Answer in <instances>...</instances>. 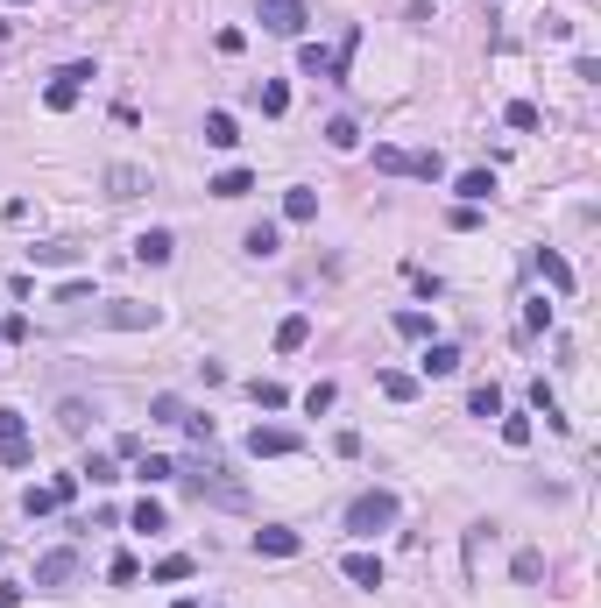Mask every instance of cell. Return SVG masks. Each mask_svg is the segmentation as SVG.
Wrapping results in <instances>:
<instances>
[{"mask_svg": "<svg viewBox=\"0 0 601 608\" xmlns=\"http://www.w3.org/2000/svg\"><path fill=\"white\" fill-rule=\"evenodd\" d=\"M389 325H396L404 340H432V318H425V312H396V318H389Z\"/></svg>", "mask_w": 601, "mask_h": 608, "instance_id": "cell-31", "label": "cell"}, {"mask_svg": "<svg viewBox=\"0 0 601 608\" xmlns=\"http://www.w3.org/2000/svg\"><path fill=\"white\" fill-rule=\"evenodd\" d=\"M389 524H396V496L389 488H361L354 503H347V530L354 538H383Z\"/></svg>", "mask_w": 601, "mask_h": 608, "instance_id": "cell-3", "label": "cell"}, {"mask_svg": "<svg viewBox=\"0 0 601 608\" xmlns=\"http://www.w3.org/2000/svg\"><path fill=\"white\" fill-rule=\"evenodd\" d=\"M170 255H177V234H170V227H149V234H135V262L163 269Z\"/></svg>", "mask_w": 601, "mask_h": 608, "instance_id": "cell-10", "label": "cell"}, {"mask_svg": "<svg viewBox=\"0 0 601 608\" xmlns=\"http://www.w3.org/2000/svg\"><path fill=\"white\" fill-rule=\"evenodd\" d=\"M22 509H28V517H50V509H64V503H57V488L43 481V488H28V496H22Z\"/></svg>", "mask_w": 601, "mask_h": 608, "instance_id": "cell-32", "label": "cell"}, {"mask_svg": "<svg viewBox=\"0 0 601 608\" xmlns=\"http://www.w3.org/2000/svg\"><path fill=\"white\" fill-rule=\"evenodd\" d=\"M545 325H552V304H545V297H531V304H523V333H545Z\"/></svg>", "mask_w": 601, "mask_h": 608, "instance_id": "cell-38", "label": "cell"}, {"mask_svg": "<svg viewBox=\"0 0 601 608\" xmlns=\"http://www.w3.org/2000/svg\"><path fill=\"white\" fill-rule=\"evenodd\" d=\"M538 573H545V559H538V552H517V581L531 587V581H538Z\"/></svg>", "mask_w": 601, "mask_h": 608, "instance_id": "cell-42", "label": "cell"}, {"mask_svg": "<svg viewBox=\"0 0 601 608\" xmlns=\"http://www.w3.org/2000/svg\"><path fill=\"white\" fill-rule=\"evenodd\" d=\"M71 581H79V552H71V545H57V552L36 559V587H43V594H64Z\"/></svg>", "mask_w": 601, "mask_h": 608, "instance_id": "cell-6", "label": "cell"}, {"mask_svg": "<svg viewBox=\"0 0 601 608\" xmlns=\"http://www.w3.org/2000/svg\"><path fill=\"white\" fill-rule=\"evenodd\" d=\"M283 219H298V227H304V219H319V191H311V185H290V198H283Z\"/></svg>", "mask_w": 601, "mask_h": 608, "instance_id": "cell-20", "label": "cell"}, {"mask_svg": "<svg viewBox=\"0 0 601 608\" xmlns=\"http://www.w3.org/2000/svg\"><path fill=\"white\" fill-rule=\"evenodd\" d=\"M177 481L192 488L198 503H219V509H248V488H241L234 475H227V467H219L213 453H198V460H185V467H177Z\"/></svg>", "mask_w": 601, "mask_h": 608, "instance_id": "cell-1", "label": "cell"}, {"mask_svg": "<svg viewBox=\"0 0 601 608\" xmlns=\"http://www.w3.org/2000/svg\"><path fill=\"white\" fill-rule=\"evenodd\" d=\"M248 397L262 403V411H283V403H290V389H283V382H255V389H248Z\"/></svg>", "mask_w": 601, "mask_h": 608, "instance_id": "cell-34", "label": "cell"}, {"mask_svg": "<svg viewBox=\"0 0 601 608\" xmlns=\"http://www.w3.org/2000/svg\"><path fill=\"white\" fill-rule=\"evenodd\" d=\"M241 248H248V255H255V262H269L276 248H283V234H276L269 219H255V227H248V234H241Z\"/></svg>", "mask_w": 601, "mask_h": 608, "instance_id": "cell-14", "label": "cell"}, {"mask_svg": "<svg viewBox=\"0 0 601 608\" xmlns=\"http://www.w3.org/2000/svg\"><path fill=\"white\" fill-rule=\"evenodd\" d=\"M28 262H43V269H64V262H79V248H64V240H50V248H28Z\"/></svg>", "mask_w": 601, "mask_h": 608, "instance_id": "cell-30", "label": "cell"}, {"mask_svg": "<svg viewBox=\"0 0 601 608\" xmlns=\"http://www.w3.org/2000/svg\"><path fill=\"white\" fill-rule=\"evenodd\" d=\"M128 524H135V530H163V503H149V496H142V503L128 509Z\"/></svg>", "mask_w": 601, "mask_h": 608, "instance_id": "cell-33", "label": "cell"}, {"mask_svg": "<svg viewBox=\"0 0 601 608\" xmlns=\"http://www.w3.org/2000/svg\"><path fill=\"white\" fill-rule=\"evenodd\" d=\"M107 581H113V587H128V581H142V566H135V559H128V552H121V559H113V566H107Z\"/></svg>", "mask_w": 601, "mask_h": 608, "instance_id": "cell-40", "label": "cell"}, {"mask_svg": "<svg viewBox=\"0 0 601 608\" xmlns=\"http://www.w3.org/2000/svg\"><path fill=\"white\" fill-rule=\"evenodd\" d=\"M383 397L410 403V397H417V375H404V368H383Z\"/></svg>", "mask_w": 601, "mask_h": 608, "instance_id": "cell-29", "label": "cell"}, {"mask_svg": "<svg viewBox=\"0 0 601 608\" xmlns=\"http://www.w3.org/2000/svg\"><path fill=\"white\" fill-rule=\"evenodd\" d=\"M92 418H100V411H92L85 397H64V403H57V424H64V432H92Z\"/></svg>", "mask_w": 601, "mask_h": 608, "instance_id": "cell-18", "label": "cell"}, {"mask_svg": "<svg viewBox=\"0 0 601 608\" xmlns=\"http://www.w3.org/2000/svg\"><path fill=\"white\" fill-rule=\"evenodd\" d=\"M79 481H92V488H113V481H121V467H113L107 453H92V460L79 467Z\"/></svg>", "mask_w": 601, "mask_h": 608, "instance_id": "cell-25", "label": "cell"}, {"mask_svg": "<svg viewBox=\"0 0 601 608\" xmlns=\"http://www.w3.org/2000/svg\"><path fill=\"white\" fill-rule=\"evenodd\" d=\"M332 403H340V389H332V382H311V389H304V411H311V418H319V411H332Z\"/></svg>", "mask_w": 601, "mask_h": 608, "instance_id": "cell-35", "label": "cell"}, {"mask_svg": "<svg viewBox=\"0 0 601 608\" xmlns=\"http://www.w3.org/2000/svg\"><path fill=\"white\" fill-rule=\"evenodd\" d=\"M375 170H389V177H425V185L446 177L438 149H396V142H375Z\"/></svg>", "mask_w": 601, "mask_h": 608, "instance_id": "cell-2", "label": "cell"}, {"mask_svg": "<svg viewBox=\"0 0 601 608\" xmlns=\"http://www.w3.org/2000/svg\"><path fill=\"white\" fill-rule=\"evenodd\" d=\"M43 106H50V113H71V106H79V85H71L64 71H57V79H50V92H43Z\"/></svg>", "mask_w": 601, "mask_h": 608, "instance_id": "cell-26", "label": "cell"}, {"mask_svg": "<svg viewBox=\"0 0 601 608\" xmlns=\"http://www.w3.org/2000/svg\"><path fill=\"white\" fill-rule=\"evenodd\" d=\"M255 106H262V113H290V85H283V79H262V85H255Z\"/></svg>", "mask_w": 601, "mask_h": 608, "instance_id": "cell-24", "label": "cell"}, {"mask_svg": "<svg viewBox=\"0 0 601 608\" xmlns=\"http://www.w3.org/2000/svg\"><path fill=\"white\" fill-rule=\"evenodd\" d=\"M241 128H234V113H206V149H234Z\"/></svg>", "mask_w": 601, "mask_h": 608, "instance_id": "cell-21", "label": "cell"}, {"mask_svg": "<svg viewBox=\"0 0 601 608\" xmlns=\"http://www.w3.org/2000/svg\"><path fill=\"white\" fill-rule=\"evenodd\" d=\"M326 142H332V149H354V142H361V128L347 121V113H340V121H326Z\"/></svg>", "mask_w": 601, "mask_h": 608, "instance_id": "cell-36", "label": "cell"}, {"mask_svg": "<svg viewBox=\"0 0 601 608\" xmlns=\"http://www.w3.org/2000/svg\"><path fill=\"white\" fill-rule=\"evenodd\" d=\"M340 573H347L354 587H368V594H375V587H383V559H375V552H347V559H340Z\"/></svg>", "mask_w": 601, "mask_h": 608, "instance_id": "cell-13", "label": "cell"}, {"mask_svg": "<svg viewBox=\"0 0 601 608\" xmlns=\"http://www.w3.org/2000/svg\"><path fill=\"white\" fill-rule=\"evenodd\" d=\"M502 446H531V418H502Z\"/></svg>", "mask_w": 601, "mask_h": 608, "instance_id": "cell-39", "label": "cell"}, {"mask_svg": "<svg viewBox=\"0 0 601 608\" xmlns=\"http://www.w3.org/2000/svg\"><path fill=\"white\" fill-rule=\"evenodd\" d=\"M467 418H502V389H495V382H481V389H474V397H467Z\"/></svg>", "mask_w": 601, "mask_h": 608, "instance_id": "cell-23", "label": "cell"}, {"mask_svg": "<svg viewBox=\"0 0 601 608\" xmlns=\"http://www.w3.org/2000/svg\"><path fill=\"white\" fill-rule=\"evenodd\" d=\"M149 418H156V424H185L192 411H185V397H170V389H163V397H149Z\"/></svg>", "mask_w": 601, "mask_h": 608, "instance_id": "cell-27", "label": "cell"}, {"mask_svg": "<svg viewBox=\"0 0 601 608\" xmlns=\"http://www.w3.org/2000/svg\"><path fill=\"white\" fill-rule=\"evenodd\" d=\"M142 481H149V488H163V481H177V467H170L163 453H142V467H135Z\"/></svg>", "mask_w": 601, "mask_h": 608, "instance_id": "cell-28", "label": "cell"}, {"mask_svg": "<svg viewBox=\"0 0 601 608\" xmlns=\"http://www.w3.org/2000/svg\"><path fill=\"white\" fill-rule=\"evenodd\" d=\"M453 191H460V206H489V198H495V177H489V170H467Z\"/></svg>", "mask_w": 601, "mask_h": 608, "instance_id": "cell-17", "label": "cell"}, {"mask_svg": "<svg viewBox=\"0 0 601 608\" xmlns=\"http://www.w3.org/2000/svg\"><path fill=\"white\" fill-rule=\"evenodd\" d=\"M538 276H545V283H552V291H559V297H574V291H580L574 262H566L559 248H538Z\"/></svg>", "mask_w": 601, "mask_h": 608, "instance_id": "cell-8", "label": "cell"}, {"mask_svg": "<svg viewBox=\"0 0 601 608\" xmlns=\"http://www.w3.org/2000/svg\"><path fill=\"white\" fill-rule=\"evenodd\" d=\"M156 304H113V312H100V325H113V333H142V325H156Z\"/></svg>", "mask_w": 601, "mask_h": 608, "instance_id": "cell-12", "label": "cell"}, {"mask_svg": "<svg viewBox=\"0 0 601 608\" xmlns=\"http://www.w3.org/2000/svg\"><path fill=\"white\" fill-rule=\"evenodd\" d=\"M502 121H510L517 134H538V128H545V113H538L531 100H510V106H502Z\"/></svg>", "mask_w": 601, "mask_h": 608, "instance_id": "cell-22", "label": "cell"}, {"mask_svg": "<svg viewBox=\"0 0 601 608\" xmlns=\"http://www.w3.org/2000/svg\"><path fill=\"white\" fill-rule=\"evenodd\" d=\"M255 552H269V559H298V552H304V538H298V530H283V524H262V530H255Z\"/></svg>", "mask_w": 601, "mask_h": 608, "instance_id": "cell-11", "label": "cell"}, {"mask_svg": "<svg viewBox=\"0 0 601 608\" xmlns=\"http://www.w3.org/2000/svg\"><path fill=\"white\" fill-rule=\"evenodd\" d=\"M255 15H262V28H269V36H290V43L311 28V7H304V0H262Z\"/></svg>", "mask_w": 601, "mask_h": 608, "instance_id": "cell-5", "label": "cell"}, {"mask_svg": "<svg viewBox=\"0 0 601 608\" xmlns=\"http://www.w3.org/2000/svg\"><path fill=\"white\" fill-rule=\"evenodd\" d=\"M142 191H149L142 163H107V198H142Z\"/></svg>", "mask_w": 601, "mask_h": 608, "instance_id": "cell-9", "label": "cell"}, {"mask_svg": "<svg viewBox=\"0 0 601 608\" xmlns=\"http://www.w3.org/2000/svg\"><path fill=\"white\" fill-rule=\"evenodd\" d=\"M248 453H255V460H283V453H304V439L283 432V424H255V432H248Z\"/></svg>", "mask_w": 601, "mask_h": 608, "instance_id": "cell-7", "label": "cell"}, {"mask_svg": "<svg viewBox=\"0 0 601 608\" xmlns=\"http://www.w3.org/2000/svg\"><path fill=\"white\" fill-rule=\"evenodd\" d=\"M192 573H198V566H192V559H185V552H170L163 566H156V581H192Z\"/></svg>", "mask_w": 601, "mask_h": 608, "instance_id": "cell-37", "label": "cell"}, {"mask_svg": "<svg viewBox=\"0 0 601 608\" xmlns=\"http://www.w3.org/2000/svg\"><path fill=\"white\" fill-rule=\"evenodd\" d=\"M206 191H213V198H248V191H255V177H248L241 163H234V170H219V177H213Z\"/></svg>", "mask_w": 601, "mask_h": 608, "instance_id": "cell-19", "label": "cell"}, {"mask_svg": "<svg viewBox=\"0 0 601 608\" xmlns=\"http://www.w3.org/2000/svg\"><path fill=\"white\" fill-rule=\"evenodd\" d=\"M28 418L15 411V403H0V467H28Z\"/></svg>", "mask_w": 601, "mask_h": 608, "instance_id": "cell-4", "label": "cell"}, {"mask_svg": "<svg viewBox=\"0 0 601 608\" xmlns=\"http://www.w3.org/2000/svg\"><path fill=\"white\" fill-rule=\"evenodd\" d=\"M446 227H460V234H467V227H481V206H453V212H446Z\"/></svg>", "mask_w": 601, "mask_h": 608, "instance_id": "cell-41", "label": "cell"}, {"mask_svg": "<svg viewBox=\"0 0 601 608\" xmlns=\"http://www.w3.org/2000/svg\"><path fill=\"white\" fill-rule=\"evenodd\" d=\"M417 368H425V375H453V368H460V347H453V340H432Z\"/></svg>", "mask_w": 601, "mask_h": 608, "instance_id": "cell-16", "label": "cell"}, {"mask_svg": "<svg viewBox=\"0 0 601 608\" xmlns=\"http://www.w3.org/2000/svg\"><path fill=\"white\" fill-rule=\"evenodd\" d=\"M304 340H311V318H304V312H290L283 325H276V354H298Z\"/></svg>", "mask_w": 601, "mask_h": 608, "instance_id": "cell-15", "label": "cell"}]
</instances>
